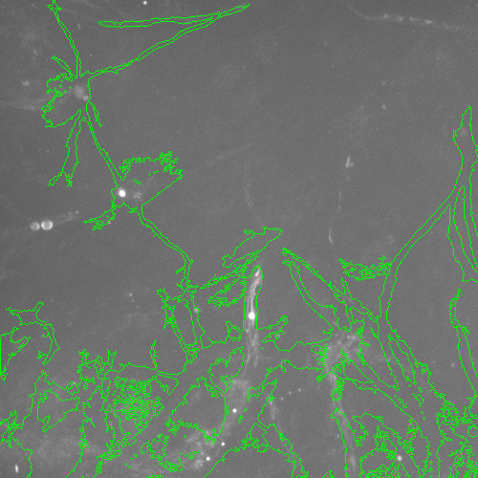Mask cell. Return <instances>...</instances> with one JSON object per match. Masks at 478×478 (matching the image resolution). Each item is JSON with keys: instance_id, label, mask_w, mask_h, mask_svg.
I'll return each instance as SVG.
<instances>
[{"instance_id": "5b68a950", "label": "cell", "mask_w": 478, "mask_h": 478, "mask_svg": "<svg viewBox=\"0 0 478 478\" xmlns=\"http://www.w3.org/2000/svg\"><path fill=\"white\" fill-rule=\"evenodd\" d=\"M21 85L25 86V88H29V86L31 85V83H30L29 80H23V82L21 83Z\"/></svg>"}, {"instance_id": "7a4b0ae2", "label": "cell", "mask_w": 478, "mask_h": 478, "mask_svg": "<svg viewBox=\"0 0 478 478\" xmlns=\"http://www.w3.org/2000/svg\"><path fill=\"white\" fill-rule=\"evenodd\" d=\"M450 208L453 210V220H455L459 237H460L464 253H465L470 263L474 267L475 271L478 273L474 253H472L471 239H470L468 226H467L465 218V188L463 189L462 187L460 189L455 205H450Z\"/></svg>"}, {"instance_id": "3957f363", "label": "cell", "mask_w": 478, "mask_h": 478, "mask_svg": "<svg viewBox=\"0 0 478 478\" xmlns=\"http://www.w3.org/2000/svg\"><path fill=\"white\" fill-rule=\"evenodd\" d=\"M40 224H42V231L44 232H51L54 228H55V222H54L52 220H49V218L43 220Z\"/></svg>"}, {"instance_id": "277c9868", "label": "cell", "mask_w": 478, "mask_h": 478, "mask_svg": "<svg viewBox=\"0 0 478 478\" xmlns=\"http://www.w3.org/2000/svg\"><path fill=\"white\" fill-rule=\"evenodd\" d=\"M30 229H31L33 233H37L42 229V224L39 221H33L29 226Z\"/></svg>"}, {"instance_id": "6da1fadb", "label": "cell", "mask_w": 478, "mask_h": 478, "mask_svg": "<svg viewBox=\"0 0 478 478\" xmlns=\"http://www.w3.org/2000/svg\"><path fill=\"white\" fill-rule=\"evenodd\" d=\"M29 472L28 452L15 442H2L1 478H27Z\"/></svg>"}, {"instance_id": "8992f818", "label": "cell", "mask_w": 478, "mask_h": 478, "mask_svg": "<svg viewBox=\"0 0 478 478\" xmlns=\"http://www.w3.org/2000/svg\"><path fill=\"white\" fill-rule=\"evenodd\" d=\"M128 297L129 298H132V297H133V294L131 293V292H129Z\"/></svg>"}]
</instances>
